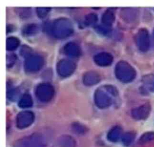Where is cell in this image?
I'll return each mask as SVG.
<instances>
[{"label": "cell", "instance_id": "cell-3", "mask_svg": "<svg viewBox=\"0 0 154 147\" xmlns=\"http://www.w3.org/2000/svg\"><path fill=\"white\" fill-rule=\"evenodd\" d=\"M135 138V134L133 132H127L123 136L122 141L125 146H129L133 142Z\"/></svg>", "mask_w": 154, "mask_h": 147}, {"label": "cell", "instance_id": "cell-2", "mask_svg": "<svg viewBox=\"0 0 154 147\" xmlns=\"http://www.w3.org/2000/svg\"><path fill=\"white\" fill-rule=\"evenodd\" d=\"M122 133L121 128L120 127H115L109 132L108 138L111 141L116 142L120 139Z\"/></svg>", "mask_w": 154, "mask_h": 147}, {"label": "cell", "instance_id": "cell-4", "mask_svg": "<svg viewBox=\"0 0 154 147\" xmlns=\"http://www.w3.org/2000/svg\"><path fill=\"white\" fill-rule=\"evenodd\" d=\"M154 139V132H147L143 135L140 139V142L142 143H145Z\"/></svg>", "mask_w": 154, "mask_h": 147}, {"label": "cell", "instance_id": "cell-1", "mask_svg": "<svg viewBox=\"0 0 154 147\" xmlns=\"http://www.w3.org/2000/svg\"><path fill=\"white\" fill-rule=\"evenodd\" d=\"M149 111V108L148 107L144 106L134 110L132 112V115L135 120H145L148 117Z\"/></svg>", "mask_w": 154, "mask_h": 147}]
</instances>
